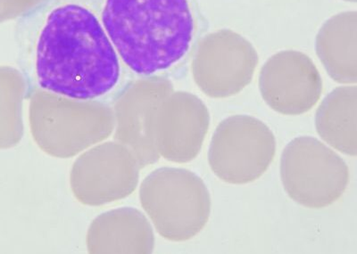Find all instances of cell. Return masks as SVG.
<instances>
[{
	"label": "cell",
	"mask_w": 357,
	"mask_h": 254,
	"mask_svg": "<svg viewBox=\"0 0 357 254\" xmlns=\"http://www.w3.org/2000/svg\"><path fill=\"white\" fill-rule=\"evenodd\" d=\"M25 84L75 101H97L122 79V65L89 0H40L19 17Z\"/></svg>",
	"instance_id": "cell-1"
},
{
	"label": "cell",
	"mask_w": 357,
	"mask_h": 254,
	"mask_svg": "<svg viewBox=\"0 0 357 254\" xmlns=\"http://www.w3.org/2000/svg\"><path fill=\"white\" fill-rule=\"evenodd\" d=\"M121 61L142 79L183 58L195 33L190 0H89Z\"/></svg>",
	"instance_id": "cell-2"
},
{
	"label": "cell",
	"mask_w": 357,
	"mask_h": 254,
	"mask_svg": "<svg viewBox=\"0 0 357 254\" xmlns=\"http://www.w3.org/2000/svg\"><path fill=\"white\" fill-rule=\"evenodd\" d=\"M139 198L156 231L174 242L197 236L209 220L208 189L188 170L161 168L153 171L143 181Z\"/></svg>",
	"instance_id": "cell-3"
},
{
	"label": "cell",
	"mask_w": 357,
	"mask_h": 254,
	"mask_svg": "<svg viewBox=\"0 0 357 254\" xmlns=\"http://www.w3.org/2000/svg\"><path fill=\"white\" fill-rule=\"evenodd\" d=\"M280 177L290 198L305 207L321 209L345 192L349 170L336 152L305 136L293 139L283 150Z\"/></svg>",
	"instance_id": "cell-4"
},
{
	"label": "cell",
	"mask_w": 357,
	"mask_h": 254,
	"mask_svg": "<svg viewBox=\"0 0 357 254\" xmlns=\"http://www.w3.org/2000/svg\"><path fill=\"white\" fill-rule=\"evenodd\" d=\"M61 106H31V133L39 147L53 157H72L104 141L114 129L109 108L97 101L60 97Z\"/></svg>",
	"instance_id": "cell-5"
},
{
	"label": "cell",
	"mask_w": 357,
	"mask_h": 254,
	"mask_svg": "<svg viewBox=\"0 0 357 254\" xmlns=\"http://www.w3.org/2000/svg\"><path fill=\"white\" fill-rule=\"evenodd\" d=\"M275 151V138L263 122L251 116H234L222 120L216 128L208 161L220 180L243 185L266 173Z\"/></svg>",
	"instance_id": "cell-6"
},
{
	"label": "cell",
	"mask_w": 357,
	"mask_h": 254,
	"mask_svg": "<svg viewBox=\"0 0 357 254\" xmlns=\"http://www.w3.org/2000/svg\"><path fill=\"white\" fill-rule=\"evenodd\" d=\"M258 55L250 41L231 30L206 35L192 62V74L203 93L213 98L235 96L252 81Z\"/></svg>",
	"instance_id": "cell-7"
},
{
	"label": "cell",
	"mask_w": 357,
	"mask_h": 254,
	"mask_svg": "<svg viewBox=\"0 0 357 254\" xmlns=\"http://www.w3.org/2000/svg\"><path fill=\"white\" fill-rule=\"evenodd\" d=\"M139 169L128 148L108 142L86 152L75 161L71 174L73 191L85 205L116 201L136 189Z\"/></svg>",
	"instance_id": "cell-8"
},
{
	"label": "cell",
	"mask_w": 357,
	"mask_h": 254,
	"mask_svg": "<svg viewBox=\"0 0 357 254\" xmlns=\"http://www.w3.org/2000/svg\"><path fill=\"white\" fill-rule=\"evenodd\" d=\"M261 95L275 112L301 116L318 103L323 81L317 66L304 53H277L264 63L259 76Z\"/></svg>",
	"instance_id": "cell-9"
},
{
	"label": "cell",
	"mask_w": 357,
	"mask_h": 254,
	"mask_svg": "<svg viewBox=\"0 0 357 254\" xmlns=\"http://www.w3.org/2000/svg\"><path fill=\"white\" fill-rule=\"evenodd\" d=\"M210 125V114L199 97L177 92L162 101L155 122V143L160 157L174 163L192 161L199 154Z\"/></svg>",
	"instance_id": "cell-10"
},
{
	"label": "cell",
	"mask_w": 357,
	"mask_h": 254,
	"mask_svg": "<svg viewBox=\"0 0 357 254\" xmlns=\"http://www.w3.org/2000/svg\"><path fill=\"white\" fill-rule=\"evenodd\" d=\"M87 242L92 253H149L154 249L155 237L142 212L123 208L96 219Z\"/></svg>",
	"instance_id": "cell-11"
},
{
	"label": "cell",
	"mask_w": 357,
	"mask_h": 254,
	"mask_svg": "<svg viewBox=\"0 0 357 254\" xmlns=\"http://www.w3.org/2000/svg\"><path fill=\"white\" fill-rule=\"evenodd\" d=\"M172 90L173 86L165 76L149 100L138 104L136 109L116 104L114 114L116 139L132 152L140 168L155 164L160 158L155 143L156 113Z\"/></svg>",
	"instance_id": "cell-12"
},
{
	"label": "cell",
	"mask_w": 357,
	"mask_h": 254,
	"mask_svg": "<svg viewBox=\"0 0 357 254\" xmlns=\"http://www.w3.org/2000/svg\"><path fill=\"white\" fill-rule=\"evenodd\" d=\"M357 13L334 15L321 26L317 38V52L328 74L341 84L357 81Z\"/></svg>",
	"instance_id": "cell-13"
},
{
	"label": "cell",
	"mask_w": 357,
	"mask_h": 254,
	"mask_svg": "<svg viewBox=\"0 0 357 254\" xmlns=\"http://www.w3.org/2000/svg\"><path fill=\"white\" fill-rule=\"evenodd\" d=\"M357 88L340 87L331 91L319 106L315 126L318 134L343 154H357Z\"/></svg>",
	"instance_id": "cell-14"
},
{
	"label": "cell",
	"mask_w": 357,
	"mask_h": 254,
	"mask_svg": "<svg viewBox=\"0 0 357 254\" xmlns=\"http://www.w3.org/2000/svg\"><path fill=\"white\" fill-rule=\"evenodd\" d=\"M5 79L6 70L0 69V149L17 145L24 133L20 97L8 90Z\"/></svg>",
	"instance_id": "cell-15"
},
{
	"label": "cell",
	"mask_w": 357,
	"mask_h": 254,
	"mask_svg": "<svg viewBox=\"0 0 357 254\" xmlns=\"http://www.w3.org/2000/svg\"><path fill=\"white\" fill-rule=\"evenodd\" d=\"M345 1H349V2H356V0H345Z\"/></svg>",
	"instance_id": "cell-16"
}]
</instances>
